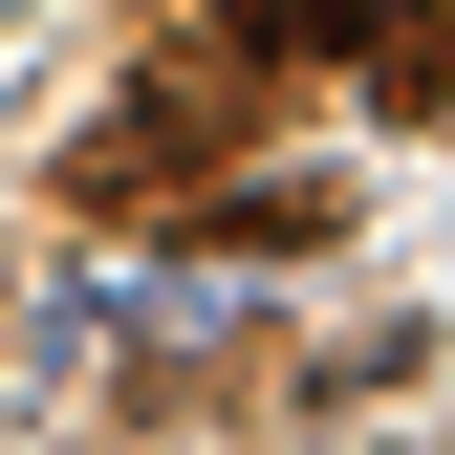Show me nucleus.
I'll return each instance as SVG.
<instances>
[{
    "label": "nucleus",
    "instance_id": "2",
    "mask_svg": "<svg viewBox=\"0 0 455 455\" xmlns=\"http://www.w3.org/2000/svg\"><path fill=\"white\" fill-rule=\"evenodd\" d=\"M196 239H217V260H304V239H347V174H217Z\"/></svg>",
    "mask_w": 455,
    "mask_h": 455
},
{
    "label": "nucleus",
    "instance_id": "3",
    "mask_svg": "<svg viewBox=\"0 0 455 455\" xmlns=\"http://www.w3.org/2000/svg\"><path fill=\"white\" fill-rule=\"evenodd\" d=\"M369 22H390V0H239L217 44H239V66H325V44H369Z\"/></svg>",
    "mask_w": 455,
    "mask_h": 455
},
{
    "label": "nucleus",
    "instance_id": "1",
    "mask_svg": "<svg viewBox=\"0 0 455 455\" xmlns=\"http://www.w3.org/2000/svg\"><path fill=\"white\" fill-rule=\"evenodd\" d=\"M239 87H260V66L217 44V66H174V87H131V108H87L66 196H87V217H152V196L196 217V196H217V152H239Z\"/></svg>",
    "mask_w": 455,
    "mask_h": 455
},
{
    "label": "nucleus",
    "instance_id": "4",
    "mask_svg": "<svg viewBox=\"0 0 455 455\" xmlns=\"http://www.w3.org/2000/svg\"><path fill=\"white\" fill-rule=\"evenodd\" d=\"M369 87H390V108H455V22H434V0H390V22H369Z\"/></svg>",
    "mask_w": 455,
    "mask_h": 455
}]
</instances>
